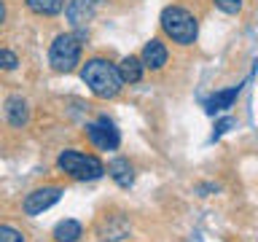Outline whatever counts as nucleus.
I'll return each instance as SVG.
<instances>
[{
  "label": "nucleus",
  "mask_w": 258,
  "mask_h": 242,
  "mask_svg": "<svg viewBox=\"0 0 258 242\" xmlns=\"http://www.w3.org/2000/svg\"><path fill=\"white\" fill-rule=\"evenodd\" d=\"M223 14H239L242 11V0H213Z\"/></svg>",
  "instance_id": "dca6fc26"
},
{
  "label": "nucleus",
  "mask_w": 258,
  "mask_h": 242,
  "mask_svg": "<svg viewBox=\"0 0 258 242\" xmlns=\"http://www.w3.org/2000/svg\"><path fill=\"white\" fill-rule=\"evenodd\" d=\"M237 97H239V86H231V89H223V92H215V94L205 102V110L210 113V116H215V113H223V110L231 108Z\"/></svg>",
  "instance_id": "9d476101"
},
{
  "label": "nucleus",
  "mask_w": 258,
  "mask_h": 242,
  "mask_svg": "<svg viewBox=\"0 0 258 242\" xmlns=\"http://www.w3.org/2000/svg\"><path fill=\"white\" fill-rule=\"evenodd\" d=\"M62 197V189L59 186H43V189H35L32 194H27V199H24L22 210L27 215H40L43 210H48L51 205H56Z\"/></svg>",
  "instance_id": "423d86ee"
},
{
  "label": "nucleus",
  "mask_w": 258,
  "mask_h": 242,
  "mask_svg": "<svg viewBox=\"0 0 258 242\" xmlns=\"http://www.w3.org/2000/svg\"><path fill=\"white\" fill-rule=\"evenodd\" d=\"M86 137H89V143L100 151H116L121 145V135L108 116H100L97 121H92V124H86Z\"/></svg>",
  "instance_id": "39448f33"
},
{
  "label": "nucleus",
  "mask_w": 258,
  "mask_h": 242,
  "mask_svg": "<svg viewBox=\"0 0 258 242\" xmlns=\"http://www.w3.org/2000/svg\"><path fill=\"white\" fill-rule=\"evenodd\" d=\"M56 167H59L64 175H70L73 180H97V177H102L108 172V167H105L97 156L84 153V151H73V148L59 153Z\"/></svg>",
  "instance_id": "7ed1b4c3"
},
{
  "label": "nucleus",
  "mask_w": 258,
  "mask_h": 242,
  "mask_svg": "<svg viewBox=\"0 0 258 242\" xmlns=\"http://www.w3.org/2000/svg\"><path fill=\"white\" fill-rule=\"evenodd\" d=\"M108 175L121 186V189H129V186L135 183V169H132V164H129L126 159H113L108 164Z\"/></svg>",
  "instance_id": "f8f14e48"
},
{
  "label": "nucleus",
  "mask_w": 258,
  "mask_h": 242,
  "mask_svg": "<svg viewBox=\"0 0 258 242\" xmlns=\"http://www.w3.org/2000/svg\"><path fill=\"white\" fill-rule=\"evenodd\" d=\"M118 73H121V78H124V84H140L145 65H143L140 56H124V59L118 62Z\"/></svg>",
  "instance_id": "9b49d317"
},
{
  "label": "nucleus",
  "mask_w": 258,
  "mask_h": 242,
  "mask_svg": "<svg viewBox=\"0 0 258 242\" xmlns=\"http://www.w3.org/2000/svg\"><path fill=\"white\" fill-rule=\"evenodd\" d=\"M105 0H70L64 14H68V22L73 27H86L89 22L97 16V11L102 8Z\"/></svg>",
  "instance_id": "0eeeda50"
},
{
  "label": "nucleus",
  "mask_w": 258,
  "mask_h": 242,
  "mask_svg": "<svg viewBox=\"0 0 258 242\" xmlns=\"http://www.w3.org/2000/svg\"><path fill=\"white\" fill-rule=\"evenodd\" d=\"M0 242H24L22 231L11 229V226H0Z\"/></svg>",
  "instance_id": "f3484780"
},
{
  "label": "nucleus",
  "mask_w": 258,
  "mask_h": 242,
  "mask_svg": "<svg viewBox=\"0 0 258 242\" xmlns=\"http://www.w3.org/2000/svg\"><path fill=\"white\" fill-rule=\"evenodd\" d=\"M16 65H19V56L14 51H8V48H0V68L3 70H14Z\"/></svg>",
  "instance_id": "2eb2a0df"
},
{
  "label": "nucleus",
  "mask_w": 258,
  "mask_h": 242,
  "mask_svg": "<svg viewBox=\"0 0 258 242\" xmlns=\"http://www.w3.org/2000/svg\"><path fill=\"white\" fill-rule=\"evenodd\" d=\"M24 3L38 16H56L68 8V0H24Z\"/></svg>",
  "instance_id": "4468645a"
},
{
  "label": "nucleus",
  "mask_w": 258,
  "mask_h": 242,
  "mask_svg": "<svg viewBox=\"0 0 258 242\" xmlns=\"http://www.w3.org/2000/svg\"><path fill=\"white\" fill-rule=\"evenodd\" d=\"M84 35H76V32H62V35L54 38L51 48H48V65L56 73H70L81 65V51H84Z\"/></svg>",
  "instance_id": "20e7f679"
},
{
  "label": "nucleus",
  "mask_w": 258,
  "mask_h": 242,
  "mask_svg": "<svg viewBox=\"0 0 258 242\" xmlns=\"http://www.w3.org/2000/svg\"><path fill=\"white\" fill-rule=\"evenodd\" d=\"M6 118L11 127H24L30 121V105L24 97H8L6 100Z\"/></svg>",
  "instance_id": "1a4fd4ad"
},
{
  "label": "nucleus",
  "mask_w": 258,
  "mask_h": 242,
  "mask_svg": "<svg viewBox=\"0 0 258 242\" xmlns=\"http://www.w3.org/2000/svg\"><path fill=\"white\" fill-rule=\"evenodd\" d=\"M140 59H143V65H145V70H161V68L169 62V48L161 43L159 38H151L148 43L143 46Z\"/></svg>",
  "instance_id": "6e6552de"
},
{
  "label": "nucleus",
  "mask_w": 258,
  "mask_h": 242,
  "mask_svg": "<svg viewBox=\"0 0 258 242\" xmlns=\"http://www.w3.org/2000/svg\"><path fill=\"white\" fill-rule=\"evenodd\" d=\"M159 24H161V30H164V35L177 46H191L199 35L197 16L183 6H167L164 11H161Z\"/></svg>",
  "instance_id": "f03ea898"
},
{
  "label": "nucleus",
  "mask_w": 258,
  "mask_h": 242,
  "mask_svg": "<svg viewBox=\"0 0 258 242\" xmlns=\"http://www.w3.org/2000/svg\"><path fill=\"white\" fill-rule=\"evenodd\" d=\"M3 22H6V3L0 0V24H3Z\"/></svg>",
  "instance_id": "6ab92c4d"
},
{
  "label": "nucleus",
  "mask_w": 258,
  "mask_h": 242,
  "mask_svg": "<svg viewBox=\"0 0 258 242\" xmlns=\"http://www.w3.org/2000/svg\"><path fill=\"white\" fill-rule=\"evenodd\" d=\"M81 237H84V226H81L78 221H73V218L59 221L54 226V239L56 242H78Z\"/></svg>",
  "instance_id": "ddd939ff"
},
{
  "label": "nucleus",
  "mask_w": 258,
  "mask_h": 242,
  "mask_svg": "<svg viewBox=\"0 0 258 242\" xmlns=\"http://www.w3.org/2000/svg\"><path fill=\"white\" fill-rule=\"evenodd\" d=\"M81 78H84V84L92 89V94L100 97V100H113V97H118V92L124 89V78H121V73H118V65L108 62L105 56H92V59H86L84 68H81Z\"/></svg>",
  "instance_id": "f257e3e1"
},
{
  "label": "nucleus",
  "mask_w": 258,
  "mask_h": 242,
  "mask_svg": "<svg viewBox=\"0 0 258 242\" xmlns=\"http://www.w3.org/2000/svg\"><path fill=\"white\" fill-rule=\"evenodd\" d=\"M231 127H234V118H223V121H218V124H215V132H213V137H221L223 132H229Z\"/></svg>",
  "instance_id": "a211bd4d"
}]
</instances>
